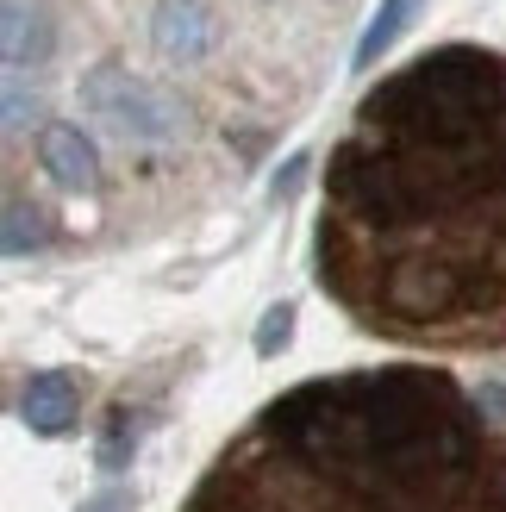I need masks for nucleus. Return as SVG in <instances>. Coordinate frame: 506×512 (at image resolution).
I'll use <instances>...</instances> for the list:
<instances>
[{
	"label": "nucleus",
	"mask_w": 506,
	"mask_h": 512,
	"mask_svg": "<svg viewBox=\"0 0 506 512\" xmlns=\"http://www.w3.org/2000/svg\"><path fill=\"white\" fill-rule=\"evenodd\" d=\"M319 281L388 338H506V57L425 50L357 107L325 182Z\"/></svg>",
	"instance_id": "nucleus-1"
},
{
	"label": "nucleus",
	"mask_w": 506,
	"mask_h": 512,
	"mask_svg": "<svg viewBox=\"0 0 506 512\" xmlns=\"http://www.w3.org/2000/svg\"><path fill=\"white\" fill-rule=\"evenodd\" d=\"M82 107H88L100 125H113L119 138H138V144H169L175 132H182V107H175L163 88L138 82L132 69H119V63L88 69Z\"/></svg>",
	"instance_id": "nucleus-2"
},
{
	"label": "nucleus",
	"mask_w": 506,
	"mask_h": 512,
	"mask_svg": "<svg viewBox=\"0 0 506 512\" xmlns=\"http://www.w3.org/2000/svg\"><path fill=\"white\" fill-rule=\"evenodd\" d=\"M150 32H157V50L169 63H200L219 44V19L200 7V0H163L157 19H150Z\"/></svg>",
	"instance_id": "nucleus-3"
},
{
	"label": "nucleus",
	"mask_w": 506,
	"mask_h": 512,
	"mask_svg": "<svg viewBox=\"0 0 506 512\" xmlns=\"http://www.w3.org/2000/svg\"><path fill=\"white\" fill-rule=\"evenodd\" d=\"M75 413H82V388H75V375L63 369H44L25 381V394H19V419L44 431V438H63V431L75 425Z\"/></svg>",
	"instance_id": "nucleus-4"
},
{
	"label": "nucleus",
	"mask_w": 506,
	"mask_h": 512,
	"mask_svg": "<svg viewBox=\"0 0 506 512\" xmlns=\"http://www.w3.org/2000/svg\"><path fill=\"white\" fill-rule=\"evenodd\" d=\"M44 169L57 175L63 188H94V175H100V157H94V144L82 138V125H44Z\"/></svg>",
	"instance_id": "nucleus-5"
},
{
	"label": "nucleus",
	"mask_w": 506,
	"mask_h": 512,
	"mask_svg": "<svg viewBox=\"0 0 506 512\" xmlns=\"http://www.w3.org/2000/svg\"><path fill=\"white\" fill-rule=\"evenodd\" d=\"M50 57V25L32 0H7V75H25Z\"/></svg>",
	"instance_id": "nucleus-6"
},
{
	"label": "nucleus",
	"mask_w": 506,
	"mask_h": 512,
	"mask_svg": "<svg viewBox=\"0 0 506 512\" xmlns=\"http://www.w3.org/2000/svg\"><path fill=\"white\" fill-rule=\"evenodd\" d=\"M407 13H413V0H382V7H375L369 32H363V44H357V69H375V63H382V50L400 38V25H407Z\"/></svg>",
	"instance_id": "nucleus-7"
},
{
	"label": "nucleus",
	"mask_w": 506,
	"mask_h": 512,
	"mask_svg": "<svg viewBox=\"0 0 506 512\" xmlns=\"http://www.w3.org/2000/svg\"><path fill=\"white\" fill-rule=\"evenodd\" d=\"M38 244V207H25V200L13 194L7 200V256H25Z\"/></svg>",
	"instance_id": "nucleus-8"
},
{
	"label": "nucleus",
	"mask_w": 506,
	"mask_h": 512,
	"mask_svg": "<svg viewBox=\"0 0 506 512\" xmlns=\"http://www.w3.org/2000/svg\"><path fill=\"white\" fill-rule=\"evenodd\" d=\"M288 338H294V306H269L263 325H257V356H275Z\"/></svg>",
	"instance_id": "nucleus-9"
},
{
	"label": "nucleus",
	"mask_w": 506,
	"mask_h": 512,
	"mask_svg": "<svg viewBox=\"0 0 506 512\" xmlns=\"http://www.w3.org/2000/svg\"><path fill=\"white\" fill-rule=\"evenodd\" d=\"M82 512H132V494H125V488H100L94 500H82Z\"/></svg>",
	"instance_id": "nucleus-10"
},
{
	"label": "nucleus",
	"mask_w": 506,
	"mask_h": 512,
	"mask_svg": "<svg viewBox=\"0 0 506 512\" xmlns=\"http://www.w3.org/2000/svg\"><path fill=\"white\" fill-rule=\"evenodd\" d=\"M300 175H307V157H288V163H282V175H275V194L288 200V194L300 188Z\"/></svg>",
	"instance_id": "nucleus-11"
}]
</instances>
